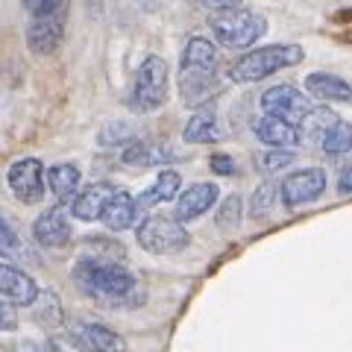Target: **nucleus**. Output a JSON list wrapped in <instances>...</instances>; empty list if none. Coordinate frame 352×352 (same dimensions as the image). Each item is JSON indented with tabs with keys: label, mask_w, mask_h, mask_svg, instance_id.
<instances>
[{
	"label": "nucleus",
	"mask_w": 352,
	"mask_h": 352,
	"mask_svg": "<svg viewBox=\"0 0 352 352\" xmlns=\"http://www.w3.org/2000/svg\"><path fill=\"white\" fill-rule=\"evenodd\" d=\"M238 220H241V197L232 194V197H226V200H223V206H220V212H217V226H220V229H235Z\"/></svg>",
	"instance_id": "a878e982"
},
{
	"label": "nucleus",
	"mask_w": 352,
	"mask_h": 352,
	"mask_svg": "<svg viewBox=\"0 0 352 352\" xmlns=\"http://www.w3.org/2000/svg\"><path fill=\"white\" fill-rule=\"evenodd\" d=\"M9 188L24 206H36L44 197V168L38 159H18L6 173Z\"/></svg>",
	"instance_id": "1a4fd4ad"
},
{
	"label": "nucleus",
	"mask_w": 352,
	"mask_h": 352,
	"mask_svg": "<svg viewBox=\"0 0 352 352\" xmlns=\"http://www.w3.org/2000/svg\"><path fill=\"white\" fill-rule=\"evenodd\" d=\"M38 294L41 291L30 273L15 267V264L0 261V296L3 300H9L12 305H36Z\"/></svg>",
	"instance_id": "9b49d317"
},
{
	"label": "nucleus",
	"mask_w": 352,
	"mask_h": 352,
	"mask_svg": "<svg viewBox=\"0 0 352 352\" xmlns=\"http://www.w3.org/2000/svg\"><path fill=\"white\" fill-rule=\"evenodd\" d=\"M273 197H276V188H273V185H261L256 197H252V217L267 214V208L273 206Z\"/></svg>",
	"instance_id": "7c9ffc66"
},
{
	"label": "nucleus",
	"mask_w": 352,
	"mask_h": 352,
	"mask_svg": "<svg viewBox=\"0 0 352 352\" xmlns=\"http://www.w3.org/2000/svg\"><path fill=\"white\" fill-rule=\"evenodd\" d=\"M126 103L132 112L147 115L168 103V62L162 56H147L135 71Z\"/></svg>",
	"instance_id": "39448f33"
},
{
	"label": "nucleus",
	"mask_w": 352,
	"mask_h": 352,
	"mask_svg": "<svg viewBox=\"0 0 352 352\" xmlns=\"http://www.w3.org/2000/svg\"><path fill=\"white\" fill-rule=\"evenodd\" d=\"M80 179L82 173L76 164L71 162H62V164H53V168H47V188L53 191V197H56L59 203H68L76 197V188H80Z\"/></svg>",
	"instance_id": "6ab92c4d"
},
{
	"label": "nucleus",
	"mask_w": 352,
	"mask_h": 352,
	"mask_svg": "<svg viewBox=\"0 0 352 352\" xmlns=\"http://www.w3.org/2000/svg\"><path fill=\"white\" fill-rule=\"evenodd\" d=\"M62 36H65V18L62 12L56 15H44V18H32L30 27H27V44L32 53H53L59 50L62 44Z\"/></svg>",
	"instance_id": "4468645a"
},
{
	"label": "nucleus",
	"mask_w": 352,
	"mask_h": 352,
	"mask_svg": "<svg viewBox=\"0 0 352 352\" xmlns=\"http://www.w3.org/2000/svg\"><path fill=\"white\" fill-rule=\"evenodd\" d=\"M71 332L76 338V344L91 349V352H124V338L115 335L112 329H106L100 323H91V320H76L71 326Z\"/></svg>",
	"instance_id": "2eb2a0df"
},
{
	"label": "nucleus",
	"mask_w": 352,
	"mask_h": 352,
	"mask_svg": "<svg viewBox=\"0 0 352 352\" xmlns=\"http://www.w3.org/2000/svg\"><path fill=\"white\" fill-rule=\"evenodd\" d=\"M261 109L267 118H279L285 124L300 126V120L308 115L311 103H308V97L296 85L282 82V85H273L261 94Z\"/></svg>",
	"instance_id": "0eeeda50"
},
{
	"label": "nucleus",
	"mask_w": 352,
	"mask_h": 352,
	"mask_svg": "<svg viewBox=\"0 0 352 352\" xmlns=\"http://www.w3.org/2000/svg\"><path fill=\"white\" fill-rule=\"evenodd\" d=\"M24 3V9L32 15V18H44V15H56L62 12L65 0H21Z\"/></svg>",
	"instance_id": "c85d7f7f"
},
{
	"label": "nucleus",
	"mask_w": 352,
	"mask_h": 352,
	"mask_svg": "<svg viewBox=\"0 0 352 352\" xmlns=\"http://www.w3.org/2000/svg\"><path fill=\"white\" fill-rule=\"evenodd\" d=\"M305 94L326 103H352V85L340 80L338 74H326V71H314L305 76Z\"/></svg>",
	"instance_id": "dca6fc26"
},
{
	"label": "nucleus",
	"mask_w": 352,
	"mask_h": 352,
	"mask_svg": "<svg viewBox=\"0 0 352 352\" xmlns=\"http://www.w3.org/2000/svg\"><path fill=\"white\" fill-rule=\"evenodd\" d=\"M338 120V115L332 112V109H308V115L300 120V138H308V141H317L320 144V138L329 132V126H332Z\"/></svg>",
	"instance_id": "393cba45"
},
{
	"label": "nucleus",
	"mask_w": 352,
	"mask_h": 352,
	"mask_svg": "<svg viewBox=\"0 0 352 352\" xmlns=\"http://www.w3.org/2000/svg\"><path fill=\"white\" fill-rule=\"evenodd\" d=\"M302 59H305V50L300 44H267V47L244 53V56L229 68V80L232 82H258L282 68H294V65H300Z\"/></svg>",
	"instance_id": "7ed1b4c3"
},
{
	"label": "nucleus",
	"mask_w": 352,
	"mask_h": 352,
	"mask_svg": "<svg viewBox=\"0 0 352 352\" xmlns=\"http://www.w3.org/2000/svg\"><path fill=\"white\" fill-rule=\"evenodd\" d=\"M76 285L91 296V300L103 305H118L132 296L135 291V276L118 261L109 258H82L74 267Z\"/></svg>",
	"instance_id": "f03ea898"
},
{
	"label": "nucleus",
	"mask_w": 352,
	"mask_h": 352,
	"mask_svg": "<svg viewBox=\"0 0 352 352\" xmlns=\"http://www.w3.org/2000/svg\"><path fill=\"white\" fill-rule=\"evenodd\" d=\"M291 162H294V153H291V150H270V153H264V156L258 159L261 170H267V173L288 168Z\"/></svg>",
	"instance_id": "cd10ccee"
},
{
	"label": "nucleus",
	"mask_w": 352,
	"mask_h": 352,
	"mask_svg": "<svg viewBox=\"0 0 352 352\" xmlns=\"http://www.w3.org/2000/svg\"><path fill=\"white\" fill-rule=\"evenodd\" d=\"M182 138H185V144H208V141H217L220 138L217 115L212 112V109H200V112H194L191 120L182 129Z\"/></svg>",
	"instance_id": "4be33fe9"
},
{
	"label": "nucleus",
	"mask_w": 352,
	"mask_h": 352,
	"mask_svg": "<svg viewBox=\"0 0 352 352\" xmlns=\"http://www.w3.org/2000/svg\"><path fill=\"white\" fill-rule=\"evenodd\" d=\"M323 191H326V173L320 168L294 170L291 176H285L279 185V197L288 208H300V206L314 203Z\"/></svg>",
	"instance_id": "6e6552de"
},
{
	"label": "nucleus",
	"mask_w": 352,
	"mask_h": 352,
	"mask_svg": "<svg viewBox=\"0 0 352 352\" xmlns=\"http://www.w3.org/2000/svg\"><path fill=\"white\" fill-rule=\"evenodd\" d=\"M118 194V188L112 182H94L88 185V188H82L80 194L71 200V214L76 220H85V223H91V220H100L109 200Z\"/></svg>",
	"instance_id": "f8f14e48"
},
{
	"label": "nucleus",
	"mask_w": 352,
	"mask_h": 352,
	"mask_svg": "<svg viewBox=\"0 0 352 352\" xmlns=\"http://www.w3.org/2000/svg\"><path fill=\"white\" fill-rule=\"evenodd\" d=\"M179 185H182V176L176 170H162L156 176V182L150 185L147 191H141L135 197V206L138 208H150V206H159V203H170L176 194H179Z\"/></svg>",
	"instance_id": "412c9836"
},
{
	"label": "nucleus",
	"mask_w": 352,
	"mask_h": 352,
	"mask_svg": "<svg viewBox=\"0 0 352 352\" xmlns=\"http://www.w3.org/2000/svg\"><path fill=\"white\" fill-rule=\"evenodd\" d=\"M338 191L340 194H352V164H346L338 176Z\"/></svg>",
	"instance_id": "72a5a7b5"
},
{
	"label": "nucleus",
	"mask_w": 352,
	"mask_h": 352,
	"mask_svg": "<svg viewBox=\"0 0 352 352\" xmlns=\"http://www.w3.org/2000/svg\"><path fill=\"white\" fill-rule=\"evenodd\" d=\"M320 150L326 156H346V153H352V124L338 118L335 124L329 126L326 135L320 138Z\"/></svg>",
	"instance_id": "b1692460"
},
{
	"label": "nucleus",
	"mask_w": 352,
	"mask_h": 352,
	"mask_svg": "<svg viewBox=\"0 0 352 352\" xmlns=\"http://www.w3.org/2000/svg\"><path fill=\"white\" fill-rule=\"evenodd\" d=\"M214 38L229 50H247L252 47L267 30V18L252 12V9H229V12H217L208 21Z\"/></svg>",
	"instance_id": "20e7f679"
},
{
	"label": "nucleus",
	"mask_w": 352,
	"mask_h": 352,
	"mask_svg": "<svg viewBox=\"0 0 352 352\" xmlns=\"http://www.w3.org/2000/svg\"><path fill=\"white\" fill-rule=\"evenodd\" d=\"M138 214H141V208L135 206V197L124 188H118V194L109 200L100 220L106 223V229H112V232H124V229L138 223Z\"/></svg>",
	"instance_id": "a211bd4d"
},
{
	"label": "nucleus",
	"mask_w": 352,
	"mask_h": 352,
	"mask_svg": "<svg viewBox=\"0 0 352 352\" xmlns=\"http://www.w3.org/2000/svg\"><path fill=\"white\" fill-rule=\"evenodd\" d=\"M217 194L220 188L214 182H194L188 191H182L179 194V200H176V220L179 223H188V220H197V217H203L208 208H212L217 203Z\"/></svg>",
	"instance_id": "ddd939ff"
},
{
	"label": "nucleus",
	"mask_w": 352,
	"mask_h": 352,
	"mask_svg": "<svg viewBox=\"0 0 352 352\" xmlns=\"http://www.w3.org/2000/svg\"><path fill=\"white\" fill-rule=\"evenodd\" d=\"M252 132H256V138L261 141V144H267L273 150H294L296 144H300V129H296L294 124H285V120L279 118H258L256 124H252Z\"/></svg>",
	"instance_id": "f3484780"
},
{
	"label": "nucleus",
	"mask_w": 352,
	"mask_h": 352,
	"mask_svg": "<svg viewBox=\"0 0 352 352\" xmlns=\"http://www.w3.org/2000/svg\"><path fill=\"white\" fill-rule=\"evenodd\" d=\"M217 91V47L203 36L188 38L179 59V94L188 106H200Z\"/></svg>",
	"instance_id": "f257e3e1"
},
{
	"label": "nucleus",
	"mask_w": 352,
	"mask_h": 352,
	"mask_svg": "<svg viewBox=\"0 0 352 352\" xmlns=\"http://www.w3.org/2000/svg\"><path fill=\"white\" fill-rule=\"evenodd\" d=\"M38 300H44V308L38 311V317L41 320H47V326H59V320H62L59 296L56 294H38Z\"/></svg>",
	"instance_id": "c756f323"
},
{
	"label": "nucleus",
	"mask_w": 352,
	"mask_h": 352,
	"mask_svg": "<svg viewBox=\"0 0 352 352\" xmlns=\"http://www.w3.org/2000/svg\"><path fill=\"white\" fill-rule=\"evenodd\" d=\"M135 238L141 250L153 252V256H173L188 247V229H185L176 217H164V214H150L138 223Z\"/></svg>",
	"instance_id": "423d86ee"
},
{
	"label": "nucleus",
	"mask_w": 352,
	"mask_h": 352,
	"mask_svg": "<svg viewBox=\"0 0 352 352\" xmlns=\"http://www.w3.org/2000/svg\"><path fill=\"white\" fill-rule=\"evenodd\" d=\"M208 9H217V12H229V9H238L241 0H203Z\"/></svg>",
	"instance_id": "f704fd0d"
},
{
	"label": "nucleus",
	"mask_w": 352,
	"mask_h": 352,
	"mask_svg": "<svg viewBox=\"0 0 352 352\" xmlns=\"http://www.w3.org/2000/svg\"><path fill=\"white\" fill-rule=\"evenodd\" d=\"M208 168L220 176H232L235 173V159H229L226 153H214L212 159H208Z\"/></svg>",
	"instance_id": "473e14b6"
},
{
	"label": "nucleus",
	"mask_w": 352,
	"mask_h": 352,
	"mask_svg": "<svg viewBox=\"0 0 352 352\" xmlns=\"http://www.w3.org/2000/svg\"><path fill=\"white\" fill-rule=\"evenodd\" d=\"M18 329V314H15V305L0 296V332H15Z\"/></svg>",
	"instance_id": "2f4dec72"
},
{
	"label": "nucleus",
	"mask_w": 352,
	"mask_h": 352,
	"mask_svg": "<svg viewBox=\"0 0 352 352\" xmlns=\"http://www.w3.org/2000/svg\"><path fill=\"white\" fill-rule=\"evenodd\" d=\"M120 162L129 164V168H156V164L173 162V153L164 144H150V141H132L124 150Z\"/></svg>",
	"instance_id": "aec40b11"
},
{
	"label": "nucleus",
	"mask_w": 352,
	"mask_h": 352,
	"mask_svg": "<svg viewBox=\"0 0 352 352\" xmlns=\"http://www.w3.org/2000/svg\"><path fill=\"white\" fill-rule=\"evenodd\" d=\"M129 138H132L129 126L118 124V120H112V124L103 126V132H100V144H103V147H118V144H126Z\"/></svg>",
	"instance_id": "bb28decb"
},
{
	"label": "nucleus",
	"mask_w": 352,
	"mask_h": 352,
	"mask_svg": "<svg viewBox=\"0 0 352 352\" xmlns=\"http://www.w3.org/2000/svg\"><path fill=\"white\" fill-rule=\"evenodd\" d=\"M32 238L44 250H59L71 241V220L65 214L62 206H53L47 212H41L32 223Z\"/></svg>",
	"instance_id": "9d476101"
},
{
	"label": "nucleus",
	"mask_w": 352,
	"mask_h": 352,
	"mask_svg": "<svg viewBox=\"0 0 352 352\" xmlns=\"http://www.w3.org/2000/svg\"><path fill=\"white\" fill-rule=\"evenodd\" d=\"M56 352H80V349H65V346H56Z\"/></svg>",
	"instance_id": "c9c22d12"
},
{
	"label": "nucleus",
	"mask_w": 352,
	"mask_h": 352,
	"mask_svg": "<svg viewBox=\"0 0 352 352\" xmlns=\"http://www.w3.org/2000/svg\"><path fill=\"white\" fill-rule=\"evenodd\" d=\"M0 258L6 264H15V261H27L30 258V250L24 244V238L18 235V229L9 223V220L0 214Z\"/></svg>",
	"instance_id": "5701e85b"
}]
</instances>
